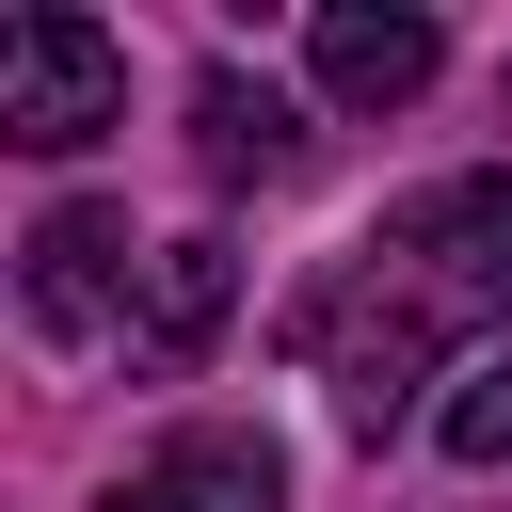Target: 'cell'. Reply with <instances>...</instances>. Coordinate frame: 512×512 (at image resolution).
<instances>
[{"instance_id":"cell-5","label":"cell","mask_w":512,"mask_h":512,"mask_svg":"<svg viewBox=\"0 0 512 512\" xmlns=\"http://www.w3.org/2000/svg\"><path fill=\"white\" fill-rule=\"evenodd\" d=\"M384 240H400L448 304H496V320H512V176H432Z\"/></svg>"},{"instance_id":"cell-4","label":"cell","mask_w":512,"mask_h":512,"mask_svg":"<svg viewBox=\"0 0 512 512\" xmlns=\"http://www.w3.org/2000/svg\"><path fill=\"white\" fill-rule=\"evenodd\" d=\"M16 256H32L16 288H32V320H48L64 352H80V336H128V304H144V288H128V224H112V208H48Z\"/></svg>"},{"instance_id":"cell-7","label":"cell","mask_w":512,"mask_h":512,"mask_svg":"<svg viewBox=\"0 0 512 512\" xmlns=\"http://www.w3.org/2000/svg\"><path fill=\"white\" fill-rule=\"evenodd\" d=\"M224 304H240V256L224 240H160L144 256V304H128V368H192L224 336Z\"/></svg>"},{"instance_id":"cell-8","label":"cell","mask_w":512,"mask_h":512,"mask_svg":"<svg viewBox=\"0 0 512 512\" xmlns=\"http://www.w3.org/2000/svg\"><path fill=\"white\" fill-rule=\"evenodd\" d=\"M192 160H208L224 192H240V176L272 192V176L304 160V112H288L272 80H240V64H208V80H192Z\"/></svg>"},{"instance_id":"cell-9","label":"cell","mask_w":512,"mask_h":512,"mask_svg":"<svg viewBox=\"0 0 512 512\" xmlns=\"http://www.w3.org/2000/svg\"><path fill=\"white\" fill-rule=\"evenodd\" d=\"M432 448H448V464H512V352L448 368V400H432Z\"/></svg>"},{"instance_id":"cell-3","label":"cell","mask_w":512,"mask_h":512,"mask_svg":"<svg viewBox=\"0 0 512 512\" xmlns=\"http://www.w3.org/2000/svg\"><path fill=\"white\" fill-rule=\"evenodd\" d=\"M112 512H288V448H272V432H240V416L160 432V448L112 480Z\"/></svg>"},{"instance_id":"cell-1","label":"cell","mask_w":512,"mask_h":512,"mask_svg":"<svg viewBox=\"0 0 512 512\" xmlns=\"http://www.w3.org/2000/svg\"><path fill=\"white\" fill-rule=\"evenodd\" d=\"M288 336H304V368L336 384V416H352V432L384 448V432L416 416V384H432V336H448V288H432V272L400 256V240H368V256H352V272H336V288H320V304H304Z\"/></svg>"},{"instance_id":"cell-6","label":"cell","mask_w":512,"mask_h":512,"mask_svg":"<svg viewBox=\"0 0 512 512\" xmlns=\"http://www.w3.org/2000/svg\"><path fill=\"white\" fill-rule=\"evenodd\" d=\"M304 64H320L336 112H400V96H432V16L416 0H320Z\"/></svg>"},{"instance_id":"cell-2","label":"cell","mask_w":512,"mask_h":512,"mask_svg":"<svg viewBox=\"0 0 512 512\" xmlns=\"http://www.w3.org/2000/svg\"><path fill=\"white\" fill-rule=\"evenodd\" d=\"M96 128H128V48L96 16H64V0L0 16V144L16 160H80Z\"/></svg>"}]
</instances>
